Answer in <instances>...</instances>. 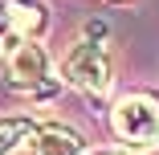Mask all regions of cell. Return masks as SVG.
I'll list each match as a JSON object with an SVG mask.
<instances>
[{
	"label": "cell",
	"instance_id": "obj_4",
	"mask_svg": "<svg viewBox=\"0 0 159 155\" xmlns=\"http://www.w3.org/2000/svg\"><path fill=\"white\" fill-rule=\"evenodd\" d=\"M33 155H82V135L74 127H45L37 131Z\"/></svg>",
	"mask_w": 159,
	"mask_h": 155
},
{
	"label": "cell",
	"instance_id": "obj_1",
	"mask_svg": "<svg viewBox=\"0 0 159 155\" xmlns=\"http://www.w3.org/2000/svg\"><path fill=\"white\" fill-rule=\"evenodd\" d=\"M61 74H66L70 86H78L82 94H94V98H102L106 90H110V53L102 41H74L70 53L61 57Z\"/></svg>",
	"mask_w": 159,
	"mask_h": 155
},
{
	"label": "cell",
	"instance_id": "obj_7",
	"mask_svg": "<svg viewBox=\"0 0 159 155\" xmlns=\"http://www.w3.org/2000/svg\"><path fill=\"white\" fill-rule=\"evenodd\" d=\"M147 155H159V147H151V151H147Z\"/></svg>",
	"mask_w": 159,
	"mask_h": 155
},
{
	"label": "cell",
	"instance_id": "obj_3",
	"mask_svg": "<svg viewBox=\"0 0 159 155\" xmlns=\"http://www.w3.org/2000/svg\"><path fill=\"white\" fill-rule=\"evenodd\" d=\"M110 122H114V135L126 143H155L159 139V102L147 94H126L114 102Z\"/></svg>",
	"mask_w": 159,
	"mask_h": 155
},
{
	"label": "cell",
	"instance_id": "obj_2",
	"mask_svg": "<svg viewBox=\"0 0 159 155\" xmlns=\"http://www.w3.org/2000/svg\"><path fill=\"white\" fill-rule=\"evenodd\" d=\"M4 61H8V82L16 90H29V94H49L53 90V61L37 37H16L4 49Z\"/></svg>",
	"mask_w": 159,
	"mask_h": 155
},
{
	"label": "cell",
	"instance_id": "obj_8",
	"mask_svg": "<svg viewBox=\"0 0 159 155\" xmlns=\"http://www.w3.org/2000/svg\"><path fill=\"white\" fill-rule=\"evenodd\" d=\"M102 155H114V151H102Z\"/></svg>",
	"mask_w": 159,
	"mask_h": 155
},
{
	"label": "cell",
	"instance_id": "obj_5",
	"mask_svg": "<svg viewBox=\"0 0 159 155\" xmlns=\"http://www.w3.org/2000/svg\"><path fill=\"white\" fill-rule=\"evenodd\" d=\"M4 12H8V25L16 29V37H37L45 25V12L33 0H4Z\"/></svg>",
	"mask_w": 159,
	"mask_h": 155
},
{
	"label": "cell",
	"instance_id": "obj_6",
	"mask_svg": "<svg viewBox=\"0 0 159 155\" xmlns=\"http://www.w3.org/2000/svg\"><path fill=\"white\" fill-rule=\"evenodd\" d=\"M33 135H37V122H33V118H25V114L0 118V155H12L20 143H29Z\"/></svg>",
	"mask_w": 159,
	"mask_h": 155
}]
</instances>
